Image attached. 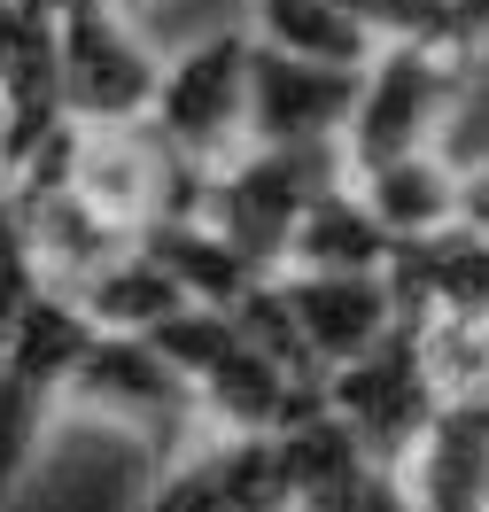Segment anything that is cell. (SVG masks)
<instances>
[{"mask_svg": "<svg viewBox=\"0 0 489 512\" xmlns=\"http://www.w3.org/2000/svg\"><path fill=\"white\" fill-rule=\"evenodd\" d=\"M86 342H94V319L55 288L39 295L24 311V326L0 342V497L32 474L55 412L70 404V373H78Z\"/></svg>", "mask_w": 489, "mask_h": 512, "instance_id": "4", "label": "cell"}, {"mask_svg": "<svg viewBox=\"0 0 489 512\" xmlns=\"http://www.w3.org/2000/svg\"><path fill=\"white\" fill-rule=\"evenodd\" d=\"M466 78H474V55H451V47H381L365 63L358 109H350V132H342L350 171L412 156V148H435V125L451 117Z\"/></svg>", "mask_w": 489, "mask_h": 512, "instance_id": "6", "label": "cell"}, {"mask_svg": "<svg viewBox=\"0 0 489 512\" xmlns=\"http://www.w3.org/2000/svg\"><path fill=\"white\" fill-rule=\"evenodd\" d=\"M70 396L109 412V419H125L156 466H171L187 450V435L202 419L187 373L156 350V334H117V326H94V342H86L78 373H70Z\"/></svg>", "mask_w": 489, "mask_h": 512, "instance_id": "7", "label": "cell"}, {"mask_svg": "<svg viewBox=\"0 0 489 512\" xmlns=\"http://www.w3.org/2000/svg\"><path fill=\"white\" fill-rule=\"evenodd\" d=\"M389 288L396 303L427 326H466V319H489V233L482 225H435V233H412L396 241L389 256Z\"/></svg>", "mask_w": 489, "mask_h": 512, "instance_id": "12", "label": "cell"}, {"mask_svg": "<svg viewBox=\"0 0 489 512\" xmlns=\"http://www.w3.org/2000/svg\"><path fill=\"white\" fill-rule=\"evenodd\" d=\"M443 365H435V334H427V319H404L373 342V350H358L350 365H334L326 373V404L358 427V443L381 458V466H412V450H420L427 419L443 412Z\"/></svg>", "mask_w": 489, "mask_h": 512, "instance_id": "3", "label": "cell"}, {"mask_svg": "<svg viewBox=\"0 0 489 512\" xmlns=\"http://www.w3.org/2000/svg\"><path fill=\"white\" fill-rule=\"evenodd\" d=\"M272 311L288 326V350L303 373H334L358 350H373L404 303H396L389 272H272Z\"/></svg>", "mask_w": 489, "mask_h": 512, "instance_id": "9", "label": "cell"}, {"mask_svg": "<svg viewBox=\"0 0 489 512\" xmlns=\"http://www.w3.org/2000/svg\"><path fill=\"white\" fill-rule=\"evenodd\" d=\"M288 466H280V435H241L226 427L218 443L179 450L156 466L140 512H288Z\"/></svg>", "mask_w": 489, "mask_h": 512, "instance_id": "10", "label": "cell"}, {"mask_svg": "<svg viewBox=\"0 0 489 512\" xmlns=\"http://www.w3.org/2000/svg\"><path fill=\"white\" fill-rule=\"evenodd\" d=\"M257 39L288 47V55H311V63H342V70H365L381 55V39L358 24L350 0H257Z\"/></svg>", "mask_w": 489, "mask_h": 512, "instance_id": "17", "label": "cell"}, {"mask_svg": "<svg viewBox=\"0 0 489 512\" xmlns=\"http://www.w3.org/2000/svg\"><path fill=\"white\" fill-rule=\"evenodd\" d=\"M55 63H63V109L70 125H132L156 101L163 63L132 32L125 0H70L55 16Z\"/></svg>", "mask_w": 489, "mask_h": 512, "instance_id": "8", "label": "cell"}, {"mask_svg": "<svg viewBox=\"0 0 489 512\" xmlns=\"http://www.w3.org/2000/svg\"><path fill=\"white\" fill-rule=\"evenodd\" d=\"M288 512H303V505H288Z\"/></svg>", "mask_w": 489, "mask_h": 512, "instance_id": "19", "label": "cell"}, {"mask_svg": "<svg viewBox=\"0 0 489 512\" xmlns=\"http://www.w3.org/2000/svg\"><path fill=\"white\" fill-rule=\"evenodd\" d=\"M70 303H78L94 326H117V334H156L163 319H179V311H187V288H179L156 256L132 241V249L117 256V264H101V272L70 295Z\"/></svg>", "mask_w": 489, "mask_h": 512, "instance_id": "16", "label": "cell"}, {"mask_svg": "<svg viewBox=\"0 0 489 512\" xmlns=\"http://www.w3.org/2000/svg\"><path fill=\"white\" fill-rule=\"evenodd\" d=\"M342 179H350L342 140H311V148H264V140H249L233 163L202 171V202L195 210L226 233L233 249L257 256L264 272H280L303 210H311L326 187H342Z\"/></svg>", "mask_w": 489, "mask_h": 512, "instance_id": "2", "label": "cell"}, {"mask_svg": "<svg viewBox=\"0 0 489 512\" xmlns=\"http://www.w3.org/2000/svg\"><path fill=\"white\" fill-rule=\"evenodd\" d=\"M156 350L187 373L202 419L218 427H241V435H272L319 404L326 388L311 373H295L288 357L264 342L241 311H210V303H187L179 319L156 326Z\"/></svg>", "mask_w": 489, "mask_h": 512, "instance_id": "1", "label": "cell"}, {"mask_svg": "<svg viewBox=\"0 0 489 512\" xmlns=\"http://www.w3.org/2000/svg\"><path fill=\"white\" fill-rule=\"evenodd\" d=\"M249 55H257V32H210L179 63H163L148 125L179 163L218 171L249 148Z\"/></svg>", "mask_w": 489, "mask_h": 512, "instance_id": "5", "label": "cell"}, {"mask_svg": "<svg viewBox=\"0 0 489 512\" xmlns=\"http://www.w3.org/2000/svg\"><path fill=\"white\" fill-rule=\"evenodd\" d=\"M365 70L342 63H311L288 47H264L249 55V140L264 148H311V140H342L350 109H358Z\"/></svg>", "mask_w": 489, "mask_h": 512, "instance_id": "11", "label": "cell"}, {"mask_svg": "<svg viewBox=\"0 0 489 512\" xmlns=\"http://www.w3.org/2000/svg\"><path fill=\"white\" fill-rule=\"evenodd\" d=\"M389 256H396V233L373 218V202L358 194V179H342V187H326L319 202L303 210L280 272H389Z\"/></svg>", "mask_w": 489, "mask_h": 512, "instance_id": "14", "label": "cell"}, {"mask_svg": "<svg viewBox=\"0 0 489 512\" xmlns=\"http://www.w3.org/2000/svg\"><path fill=\"white\" fill-rule=\"evenodd\" d=\"M132 241H140V249L156 256L179 288H187V303H210V311H233V303L257 288V280H272L257 256L233 249V241H226L210 218H202V210H171V218L140 225Z\"/></svg>", "mask_w": 489, "mask_h": 512, "instance_id": "13", "label": "cell"}, {"mask_svg": "<svg viewBox=\"0 0 489 512\" xmlns=\"http://www.w3.org/2000/svg\"><path fill=\"white\" fill-rule=\"evenodd\" d=\"M458 218L489 233V163L482 171H458Z\"/></svg>", "mask_w": 489, "mask_h": 512, "instance_id": "18", "label": "cell"}, {"mask_svg": "<svg viewBox=\"0 0 489 512\" xmlns=\"http://www.w3.org/2000/svg\"><path fill=\"white\" fill-rule=\"evenodd\" d=\"M358 194L373 202V218L389 225L396 241H412V233H435V225L458 218V163L443 148H412V156H389V163H365L350 171Z\"/></svg>", "mask_w": 489, "mask_h": 512, "instance_id": "15", "label": "cell"}]
</instances>
